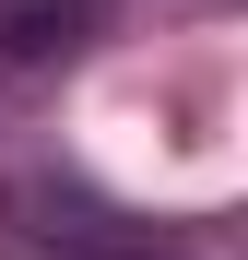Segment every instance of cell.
I'll return each instance as SVG.
<instances>
[{
  "mask_svg": "<svg viewBox=\"0 0 248 260\" xmlns=\"http://www.w3.org/2000/svg\"><path fill=\"white\" fill-rule=\"evenodd\" d=\"M95 12H107V0H0V48H12V59H48V48H71Z\"/></svg>",
  "mask_w": 248,
  "mask_h": 260,
  "instance_id": "1",
  "label": "cell"
}]
</instances>
